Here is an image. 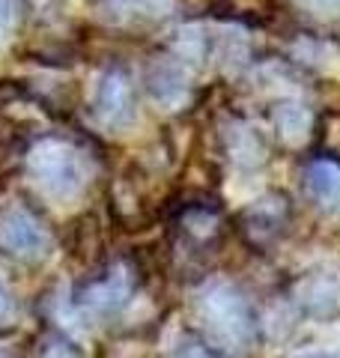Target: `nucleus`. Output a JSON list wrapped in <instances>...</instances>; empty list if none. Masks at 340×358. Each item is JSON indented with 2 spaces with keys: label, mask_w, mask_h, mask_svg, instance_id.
<instances>
[{
  "label": "nucleus",
  "mask_w": 340,
  "mask_h": 358,
  "mask_svg": "<svg viewBox=\"0 0 340 358\" xmlns=\"http://www.w3.org/2000/svg\"><path fill=\"white\" fill-rule=\"evenodd\" d=\"M304 299H308V305H311L313 310L325 313V310H332V308L337 305V287H334L332 278L323 275V278H316V281H311Z\"/></svg>",
  "instance_id": "10"
},
{
  "label": "nucleus",
  "mask_w": 340,
  "mask_h": 358,
  "mask_svg": "<svg viewBox=\"0 0 340 358\" xmlns=\"http://www.w3.org/2000/svg\"><path fill=\"white\" fill-rule=\"evenodd\" d=\"M296 3L316 18H328L340 13V0H296Z\"/></svg>",
  "instance_id": "12"
},
{
  "label": "nucleus",
  "mask_w": 340,
  "mask_h": 358,
  "mask_svg": "<svg viewBox=\"0 0 340 358\" xmlns=\"http://www.w3.org/2000/svg\"><path fill=\"white\" fill-rule=\"evenodd\" d=\"M42 358H81V352H78V346L69 341H54V343L45 346Z\"/></svg>",
  "instance_id": "15"
},
{
  "label": "nucleus",
  "mask_w": 340,
  "mask_h": 358,
  "mask_svg": "<svg viewBox=\"0 0 340 358\" xmlns=\"http://www.w3.org/2000/svg\"><path fill=\"white\" fill-rule=\"evenodd\" d=\"M30 173L54 200H72L84 185V162L63 141H42L30 152Z\"/></svg>",
  "instance_id": "2"
},
{
  "label": "nucleus",
  "mask_w": 340,
  "mask_h": 358,
  "mask_svg": "<svg viewBox=\"0 0 340 358\" xmlns=\"http://www.w3.org/2000/svg\"><path fill=\"white\" fill-rule=\"evenodd\" d=\"M13 322H15V299L0 284V329H9Z\"/></svg>",
  "instance_id": "14"
},
{
  "label": "nucleus",
  "mask_w": 340,
  "mask_h": 358,
  "mask_svg": "<svg viewBox=\"0 0 340 358\" xmlns=\"http://www.w3.org/2000/svg\"><path fill=\"white\" fill-rule=\"evenodd\" d=\"M230 152L239 164H257V162H263L266 150H263V141H260L251 129L236 126L230 134Z\"/></svg>",
  "instance_id": "9"
},
{
  "label": "nucleus",
  "mask_w": 340,
  "mask_h": 358,
  "mask_svg": "<svg viewBox=\"0 0 340 358\" xmlns=\"http://www.w3.org/2000/svg\"><path fill=\"white\" fill-rule=\"evenodd\" d=\"M173 358H212V355L206 352V346H200V343H183L173 352Z\"/></svg>",
  "instance_id": "16"
},
{
  "label": "nucleus",
  "mask_w": 340,
  "mask_h": 358,
  "mask_svg": "<svg viewBox=\"0 0 340 358\" xmlns=\"http://www.w3.org/2000/svg\"><path fill=\"white\" fill-rule=\"evenodd\" d=\"M129 296H132V281L122 268H117V272H111L108 278L90 284L81 293V301H84V308L105 317V313H117L129 301Z\"/></svg>",
  "instance_id": "5"
},
{
  "label": "nucleus",
  "mask_w": 340,
  "mask_h": 358,
  "mask_svg": "<svg viewBox=\"0 0 340 358\" xmlns=\"http://www.w3.org/2000/svg\"><path fill=\"white\" fill-rule=\"evenodd\" d=\"M0 248L13 257H24V260H33V257H42L45 248H48V236L45 230L33 221L27 212H9V215L0 221Z\"/></svg>",
  "instance_id": "3"
},
{
  "label": "nucleus",
  "mask_w": 340,
  "mask_h": 358,
  "mask_svg": "<svg viewBox=\"0 0 340 358\" xmlns=\"http://www.w3.org/2000/svg\"><path fill=\"white\" fill-rule=\"evenodd\" d=\"M150 93H153V99L158 105L176 108L188 93V78L176 63L162 60L150 69Z\"/></svg>",
  "instance_id": "6"
},
{
  "label": "nucleus",
  "mask_w": 340,
  "mask_h": 358,
  "mask_svg": "<svg viewBox=\"0 0 340 358\" xmlns=\"http://www.w3.org/2000/svg\"><path fill=\"white\" fill-rule=\"evenodd\" d=\"M117 6V13H126V15H143V18H158V15H167L173 0H111Z\"/></svg>",
  "instance_id": "11"
},
{
  "label": "nucleus",
  "mask_w": 340,
  "mask_h": 358,
  "mask_svg": "<svg viewBox=\"0 0 340 358\" xmlns=\"http://www.w3.org/2000/svg\"><path fill=\"white\" fill-rule=\"evenodd\" d=\"M308 188L316 200H323V203H334L340 197V167L334 162H313L308 167Z\"/></svg>",
  "instance_id": "8"
},
{
  "label": "nucleus",
  "mask_w": 340,
  "mask_h": 358,
  "mask_svg": "<svg viewBox=\"0 0 340 358\" xmlns=\"http://www.w3.org/2000/svg\"><path fill=\"white\" fill-rule=\"evenodd\" d=\"M200 313L206 320L209 334L221 346H227V350H245L254 341V331H257L254 313L242 299V293H236L233 287L227 284L209 287L200 301Z\"/></svg>",
  "instance_id": "1"
},
{
  "label": "nucleus",
  "mask_w": 340,
  "mask_h": 358,
  "mask_svg": "<svg viewBox=\"0 0 340 358\" xmlns=\"http://www.w3.org/2000/svg\"><path fill=\"white\" fill-rule=\"evenodd\" d=\"M275 126L290 147H299L311 134V110L299 102H281L275 108Z\"/></svg>",
  "instance_id": "7"
},
{
  "label": "nucleus",
  "mask_w": 340,
  "mask_h": 358,
  "mask_svg": "<svg viewBox=\"0 0 340 358\" xmlns=\"http://www.w3.org/2000/svg\"><path fill=\"white\" fill-rule=\"evenodd\" d=\"M18 18V0H0V39H6Z\"/></svg>",
  "instance_id": "13"
},
{
  "label": "nucleus",
  "mask_w": 340,
  "mask_h": 358,
  "mask_svg": "<svg viewBox=\"0 0 340 358\" xmlns=\"http://www.w3.org/2000/svg\"><path fill=\"white\" fill-rule=\"evenodd\" d=\"M96 114L105 126H126L132 120V90L122 72H108L99 81V93H96Z\"/></svg>",
  "instance_id": "4"
}]
</instances>
